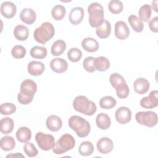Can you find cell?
Segmentation results:
<instances>
[{"label": "cell", "mask_w": 158, "mask_h": 158, "mask_svg": "<svg viewBox=\"0 0 158 158\" xmlns=\"http://www.w3.org/2000/svg\"><path fill=\"white\" fill-rule=\"evenodd\" d=\"M109 81L112 86L115 88L118 85L126 83L124 78L118 73H114L110 75Z\"/></svg>", "instance_id": "40"}, {"label": "cell", "mask_w": 158, "mask_h": 158, "mask_svg": "<svg viewBox=\"0 0 158 158\" xmlns=\"http://www.w3.org/2000/svg\"><path fill=\"white\" fill-rule=\"evenodd\" d=\"M1 148L5 151H10L15 146V141L12 136H5L1 138L0 140Z\"/></svg>", "instance_id": "28"}, {"label": "cell", "mask_w": 158, "mask_h": 158, "mask_svg": "<svg viewBox=\"0 0 158 158\" xmlns=\"http://www.w3.org/2000/svg\"><path fill=\"white\" fill-rule=\"evenodd\" d=\"M128 20L131 28L135 31L137 33H140L143 30L144 25L143 23V22L136 15H130L128 18Z\"/></svg>", "instance_id": "29"}, {"label": "cell", "mask_w": 158, "mask_h": 158, "mask_svg": "<svg viewBox=\"0 0 158 158\" xmlns=\"http://www.w3.org/2000/svg\"><path fill=\"white\" fill-rule=\"evenodd\" d=\"M96 123L99 128L101 130H107L110 127L111 121L107 114L101 112L97 115L96 118Z\"/></svg>", "instance_id": "22"}, {"label": "cell", "mask_w": 158, "mask_h": 158, "mask_svg": "<svg viewBox=\"0 0 158 158\" xmlns=\"http://www.w3.org/2000/svg\"><path fill=\"white\" fill-rule=\"evenodd\" d=\"M135 118L140 125L147 127H154L157 123V114L153 111H140L136 114Z\"/></svg>", "instance_id": "7"}, {"label": "cell", "mask_w": 158, "mask_h": 158, "mask_svg": "<svg viewBox=\"0 0 158 158\" xmlns=\"http://www.w3.org/2000/svg\"><path fill=\"white\" fill-rule=\"evenodd\" d=\"M35 140L38 147L43 151H47L52 149L55 145V138L51 134L38 132L35 135Z\"/></svg>", "instance_id": "8"}, {"label": "cell", "mask_w": 158, "mask_h": 158, "mask_svg": "<svg viewBox=\"0 0 158 158\" xmlns=\"http://www.w3.org/2000/svg\"><path fill=\"white\" fill-rule=\"evenodd\" d=\"M157 1H154L152 2V9L156 12H158V10H157Z\"/></svg>", "instance_id": "45"}, {"label": "cell", "mask_w": 158, "mask_h": 158, "mask_svg": "<svg viewBox=\"0 0 158 158\" xmlns=\"http://www.w3.org/2000/svg\"><path fill=\"white\" fill-rule=\"evenodd\" d=\"M55 29L53 25L48 22L43 23L33 32V37L36 41L44 44L54 36Z\"/></svg>", "instance_id": "4"}, {"label": "cell", "mask_w": 158, "mask_h": 158, "mask_svg": "<svg viewBox=\"0 0 158 158\" xmlns=\"http://www.w3.org/2000/svg\"><path fill=\"white\" fill-rule=\"evenodd\" d=\"M117 122L120 124H126L131 119V111L127 107H120L115 112Z\"/></svg>", "instance_id": "10"}, {"label": "cell", "mask_w": 158, "mask_h": 158, "mask_svg": "<svg viewBox=\"0 0 158 158\" xmlns=\"http://www.w3.org/2000/svg\"><path fill=\"white\" fill-rule=\"evenodd\" d=\"M17 12V7L15 4L10 1H5L1 4V13L7 19L14 17Z\"/></svg>", "instance_id": "15"}, {"label": "cell", "mask_w": 158, "mask_h": 158, "mask_svg": "<svg viewBox=\"0 0 158 158\" xmlns=\"http://www.w3.org/2000/svg\"><path fill=\"white\" fill-rule=\"evenodd\" d=\"M98 151L103 154H107L110 152L114 148V143L112 139L107 137L100 138L96 143Z\"/></svg>", "instance_id": "12"}, {"label": "cell", "mask_w": 158, "mask_h": 158, "mask_svg": "<svg viewBox=\"0 0 158 158\" xmlns=\"http://www.w3.org/2000/svg\"><path fill=\"white\" fill-rule=\"evenodd\" d=\"M116 100L110 96L102 97L99 101V106L104 109H110L116 106Z\"/></svg>", "instance_id": "34"}, {"label": "cell", "mask_w": 158, "mask_h": 158, "mask_svg": "<svg viewBox=\"0 0 158 158\" xmlns=\"http://www.w3.org/2000/svg\"><path fill=\"white\" fill-rule=\"evenodd\" d=\"M47 54V49L43 46H35L30 49V56L35 59H44L46 57Z\"/></svg>", "instance_id": "31"}, {"label": "cell", "mask_w": 158, "mask_h": 158, "mask_svg": "<svg viewBox=\"0 0 158 158\" xmlns=\"http://www.w3.org/2000/svg\"><path fill=\"white\" fill-rule=\"evenodd\" d=\"M149 82L144 78H138L133 83L134 90L139 94L146 93L149 89Z\"/></svg>", "instance_id": "17"}, {"label": "cell", "mask_w": 158, "mask_h": 158, "mask_svg": "<svg viewBox=\"0 0 158 158\" xmlns=\"http://www.w3.org/2000/svg\"><path fill=\"white\" fill-rule=\"evenodd\" d=\"M114 34L118 40H125L129 36L130 29L125 22L117 21L115 24Z\"/></svg>", "instance_id": "11"}, {"label": "cell", "mask_w": 158, "mask_h": 158, "mask_svg": "<svg viewBox=\"0 0 158 158\" xmlns=\"http://www.w3.org/2000/svg\"><path fill=\"white\" fill-rule=\"evenodd\" d=\"M89 23L92 27H98L104 22V9L98 2H93L88 7Z\"/></svg>", "instance_id": "5"}, {"label": "cell", "mask_w": 158, "mask_h": 158, "mask_svg": "<svg viewBox=\"0 0 158 158\" xmlns=\"http://www.w3.org/2000/svg\"><path fill=\"white\" fill-rule=\"evenodd\" d=\"M139 18L143 22H147L149 20L151 14H152V9L151 7L149 4H144L142 6L139 10Z\"/></svg>", "instance_id": "32"}, {"label": "cell", "mask_w": 158, "mask_h": 158, "mask_svg": "<svg viewBox=\"0 0 158 158\" xmlns=\"http://www.w3.org/2000/svg\"><path fill=\"white\" fill-rule=\"evenodd\" d=\"M15 136L19 142L27 143L31 138V131L27 127H21L16 131Z\"/></svg>", "instance_id": "23"}, {"label": "cell", "mask_w": 158, "mask_h": 158, "mask_svg": "<svg viewBox=\"0 0 158 158\" xmlns=\"http://www.w3.org/2000/svg\"><path fill=\"white\" fill-rule=\"evenodd\" d=\"M82 57V52L77 48L70 49L67 52L68 59L72 62H78Z\"/></svg>", "instance_id": "36"}, {"label": "cell", "mask_w": 158, "mask_h": 158, "mask_svg": "<svg viewBox=\"0 0 158 158\" xmlns=\"http://www.w3.org/2000/svg\"><path fill=\"white\" fill-rule=\"evenodd\" d=\"M23 151L29 157H34L38 155V151L35 145L30 142H27L23 146Z\"/></svg>", "instance_id": "41"}, {"label": "cell", "mask_w": 158, "mask_h": 158, "mask_svg": "<svg viewBox=\"0 0 158 158\" xmlns=\"http://www.w3.org/2000/svg\"><path fill=\"white\" fill-rule=\"evenodd\" d=\"M140 106L144 109H153L158 106V91L153 90L148 96H145L140 101Z\"/></svg>", "instance_id": "9"}, {"label": "cell", "mask_w": 158, "mask_h": 158, "mask_svg": "<svg viewBox=\"0 0 158 158\" xmlns=\"http://www.w3.org/2000/svg\"><path fill=\"white\" fill-rule=\"evenodd\" d=\"M78 152L83 156H88L94 152V146L91 142L85 141L82 142L78 148Z\"/></svg>", "instance_id": "30"}, {"label": "cell", "mask_w": 158, "mask_h": 158, "mask_svg": "<svg viewBox=\"0 0 158 158\" xmlns=\"http://www.w3.org/2000/svg\"><path fill=\"white\" fill-rule=\"evenodd\" d=\"M111 33V25L110 23L107 20L104 19L103 23L98 27L96 28V33L97 36L102 39L107 38L109 36Z\"/></svg>", "instance_id": "21"}, {"label": "cell", "mask_w": 158, "mask_h": 158, "mask_svg": "<svg viewBox=\"0 0 158 158\" xmlns=\"http://www.w3.org/2000/svg\"><path fill=\"white\" fill-rule=\"evenodd\" d=\"M94 67L96 70L104 72L110 67V62L109 59L104 56H99L94 59Z\"/></svg>", "instance_id": "27"}, {"label": "cell", "mask_w": 158, "mask_h": 158, "mask_svg": "<svg viewBox=\"0 0 158 158\" xmlns=\"http://www.w3.org/2000/svg\"><path fill=\"white\" fill-rule=\"evenodd\" d=\"M14 122L11 118L4 117L0 121V130L3 134L10 133L14 129Z\"/></svg>", "instance_id": "25"}, {"label": "cell", "mask_w": 158, "mask_h": 158, "mask_svg": "<svg viewBox=\"0 0 158 158\" xmlns=\"http://www.w3.org/2000/svg\"><path fill=\"white\" fill-rule=\"evenodd\" d=\"M117 97L120 99H125L128 97L130 92L127 83H124L118 85L115 88Z\"/></svg>", "instance_id": "37"}, {"label": "cell", "mask_w": 158, "mask_h": 158, "mask_svg": "<svg viewBox=\"0 0 158 158\" xmlns=\"http://www.w3.org/2000/svg\"><path fill=\"white\" fill-rule=\"evenodd\" d=\"M69 126L80 138L87 136L91 130V125L89 122L78 115H72L68 120Z\"/></svg>", "instance_id": "2"}, {"label": "cell", "mask_w": 158, "mask_h": 158, "mask_svg": "<svg viewBox=\"0 0 158 158\" xmlns=\"http://www.w3.org/2000/svg\"><path fill=\"white\" fill-rule=\"evenodd\" d=\"M66 13L65 7L60 4L56 5L53 7L51 10V15L52 18L56 20H61L64 17Z\"/></svg>", "instance_id": "33"}, {"label": "cell", "mask_w": 158, "mask_h": 158, "mask_svg": "<svg viewBox=\"0 0 158 158\" xmlns=\"http://www.w3.org/2000/svg\"><path fill=\"white\" fill-rule=\"evenodd\" d=\"M14 35L19 41H25L29 35L28 28L23 25H18L14 29Z\"/></svg>", "instance_id": "24"}, {"label": "cell", "mask_w": 158, "mask_h": 158, "mask_svg": "<svg viewBox=\"0 0 158 158\" xmlns=\"http://www.w3.org/2000/svg\"><path fill=\"white\" fill-rule=\"evenodd\" d=\"M20 91L17 95L19 102L22 105L30 104L37 91V85L32 80L26 79L20 85Z\"/></svg>", "instance_id": "1"}, {"label": "cell", "mask_w": 158, "mask_h": 158, "mask_svg": "<svg viewBox=\"0 0 158 158\" xmlns=\"http://www.w3.org/2000/svg\"><path fill=\"white\" fill-rule=\"evenodd\" d=\"M66 47V43L64 40H58L52 44L51 48V52L54 56H60L65 51Z\"/></svg>", "instance_id": "26"}, {"label": "cell", "mask_w": 158, "mask_h": 158, "mask_svg": "<svg viewBox=\"0 0 158 158\" xmlns=\"http://www.w3.org/2000/svg\"><path fill=\"white\" fill-rule=\"evenodd\" d=\"M94 57L92 56H88L86 57L83 62V67L84 69L89 73H92L95 72L96 70L94 67Z\"/></svg>", "instance_id": "42"}, {"label": "cell", "mask_w": 158, "mask_h": 158, "mask_svg": "<svg viewBox=\"0 0 158 158\" xmlns=\"http://www.w3.org/2000/svg\"><path fill=\"white\" fill-rule=\"evenodd\" d=\"M81 46L86 51L89 52H94L98 50L99 44L94 38L87 37L82 40Z\"/></svg>", "instance_id": "20"}, {"label": "cell", "mask_w": 158, "mask_h": 158, "mask_svg": "<svg viewBox=\"0 0 158 158\" xmlns=\"http://www.w3.org/2000/svg\"><path fill=\"white\" fill-rule=\"evenodd\" d=\"M73 107L76 111L88 116L93 115L97 109L94 102L82 95L78 96L73 99Z\"/></svg>", "instance_id": "3"}, {"label": "cell", "mask_w": 158, "mask_h": 158, "mask_svg": "<svg viewBox=\"0 0 158 158\" xmlns=\"http://www.w3.org/2000/svg\"><path fill=\"white\" fill-rule=\"evenodd\" d=\"M28 72L32 76H39L43 74L45 70V66L40 61H31L27 66Z\"/></svg>", "instance_id": "19"}, {"label": "cell", "mask_w": 158, "mask_h": 158, "mask_svg": "<svg viewBox=\"0 0 158 158\" xmlns=\"http://www.w3.org/2000/svg\"><path fill=\"white\" fill-rule=\"evenodd\" d=\"M109 11L114 14L120 13L123 9V5L122 1L118 0H112L108 4Z\"/></svg>", "instance_id": "35"}, {"label": "cell", "mask_w": 158, "mask_h": 158, "mask_svg": "<svg viewBox=\"0 0 158 158\" xmlns=\"http://www.w3.org/2000/svg\"><path fill=\"white\" fill-rule=\"evenodd\" d=\"M50 67L53 72L57 73H62L67 71L68 64L65 59L61 57H57L51 60Z\"/></svg>", "instance_id": "14"}, {"label": "cell", "mask_w": 158, "mask_h": 158, "mask_svg": "<svg viewBox=\"0 0 158 158\" xmlns=\"http://www.w3.org/2000/svg\"><path fill=\"white\" fill-rule=\"evenodd\" d=\"M84 15L85 12L82 7H75L70 10L69 14V20L72 24L77 25L82 22Z\"/></svg>", "instance_id": "13"}, {"label": "cell", "mask_w": 158, "mask_h": 158, "mask_svg": "<svg viewBox=\"0 0 158 158\" xmlns=\"http://www.w3.org/2000/svg\"><path fill=\"white\" fill-rule=\"evenodd\" d=\"M47 128L51 131L55 132L59 130L62 126V121L61 118L55 115H49L46 120Z\"/></svg>", "instance_id": "16"}, {"label": "cell", "mask_w": 158, "mask_h": 158, "mask_svg": "<svg viewBox=\"0 0 158 158\" xmlns=\"http://www.w3.org/2000/svg\"><path fill=\"white\" fill-rule=\"evenodd\" d=\"M16 111V106L10 102H5L1 105L0 112L2 115H10Z\"/></svg>", "instance_id": "39"}, {"label": "cell", "mask_w": 158, "mask_h": 158, "mask_svg": "<svg viewBox=\"0 0 158 158\" xmlns=\"http://www.w3.org/2000/svg\"><path fill=\"white\" fill-rule=\"evenodd\" d=\"M20 20L26 24H33L36 19V15L33 9L31 8H24L20 13Z\"/></svg>", "instance_id": "18"}, {"label": "cell", "mask_w": 158, "mask_h": 158, "mask_svg": "<svg viewBox=\"0 0 158 158\" xmlns=\"http://www.w3.org/2000/svg\"><path fill=\"white\" fill-rule=\"evenodd\" d=\"M26 49L21 45L14 46L11 50V54L15 59H22L26 55Z\"/></svg>", "instance_id": "38"}, {"label": "cell", "mask_w": 158, "mask_h": 158, "mask_svg": "<svg viewBox=\"0 0 158 158\" xmlns=\"http://www.w3.org/2000/svg\"><path fill=\"white\" fill-rule=\"evenodd\" d=\"M75 146V140L73 136L69 133L62 135L55 143L52 152L57 155L65 153L72 150Z\"/></svg>", "instance_id": "6"}, {"label": "cell", "mask_w": 158, "mask_h": 158, "mask_svg": "<svg viewBox=\"0 0 158 158\" xmlns=\"http://www.w3.org/2000/svg\"><path fill=\"white\" fill-rule=\"evenodd\" d=\"M24 157L23 155L17 152L16 154H8L6 156V157Z\"/></svg>", "instance_id": "44"}, {"label": "cell", "mask_w": 158, "mask_h": 158, "mask_svg": "<svg viewBox=\"0 0 158 158\" xmlns=\"http://www.w3.org/2000/svg\"><path fill=\"white\" fill-rule=\"evenodd\" d=\"M149 27L150 30L154 33L158 32V17L156 16L149 20Z\"/></svg>", "instance_id": "43"}]
</instances>
